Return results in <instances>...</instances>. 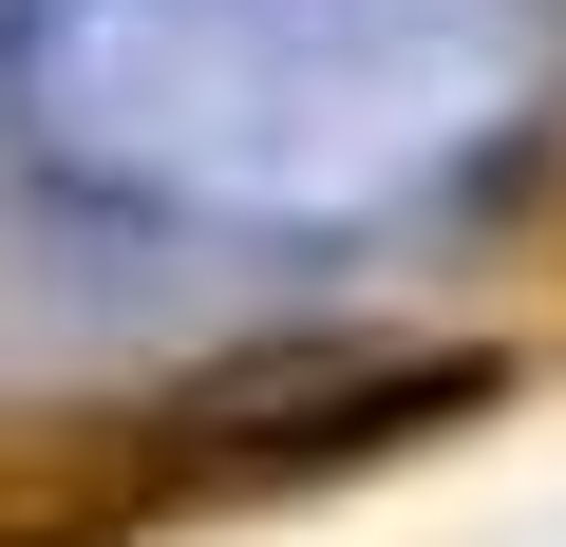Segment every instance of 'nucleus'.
<instances>
[{
  "label": "nucleus",
  "mask_w": 566,
  "mask_h": 547,
  "mask_svg": "<svg viewBox=\"0 0 566 547\" xmlns=\"http://www.w3.org/2000/svg\"><path fill=\"white\" fill-rule=\"evenodd\" d=\"M208 509L227 491H322V472H378L397 434H453L491 415V359H416V340H245L208 378H151Z\"/></svg>",
  "instance_id": "obj_1"
},
{
  "label": "nucleus",
  "mask_w": 566,
  "mask_h": 547,
  "mask_svg": "<svg viewBox=\"0 0 566 547\" xmlns=\"http://www.w3.org/2000/svg\"><path fill=\"white\" fill-rule=\"evenodd\" d=\"M208 509L170 397H0V547H151Z\"/></svg>",
  "instance_id": "obj_2"
}]
</instances>
